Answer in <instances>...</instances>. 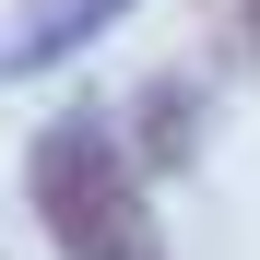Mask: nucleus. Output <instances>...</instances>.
<instances>
[{"label":"nucleus","instance_id":"4","mask_svg":"<svg viewBox=\"0 0 260 260\" xmlns=\"http://www.w3.org/2000/svg\"><path fill=\"white\" fill-rule=\"evenodd\" d=\"M237 12H248V48H260V0H237Z\"/></svg>","mask_w":260,"mask_h":260},{"label":"nucleus","instance_id":"2","mask_svg":"<svg viewBox=\"0 0 260 260\" xmlns=\"http://www.w3.org/2000/svg\"><path fill=\"white\" fill-rule=\"evenodd\" d=\"M142 0H12V24H0V83H36L59 71L71 48H95V36H118Z\"/></svg>","mask_w":260,"mask_h":260},{"label":"nucleus","instance_id":"1","mask_svg":"<svg viewBox=\"0 0 260 260\" xmlns=\"http://www.w3.org/2000/svg\"><path fill=\"white\" fill-rule=\"evenodd\" d=\"M24 201H36V225H48L59 260H166V225H154L142 178H130L118 130L83 118V107H59L24 142Z\"/></svg>","mask_w":260,"mask_h":260},{"label":"nucleus","instance_id":"3","mask_svg":"<svg viewBox=\"0 0 260 260\" xmlns=\"http://www.w3.org/2000/svg\"><path fill=\"white\" fill-rule=\"evenodd\" d=\"M142 107H154V154H189L201 142V83H154Z\"/></svg>","mask_w":260,"mask_h":260}]
</instances>
